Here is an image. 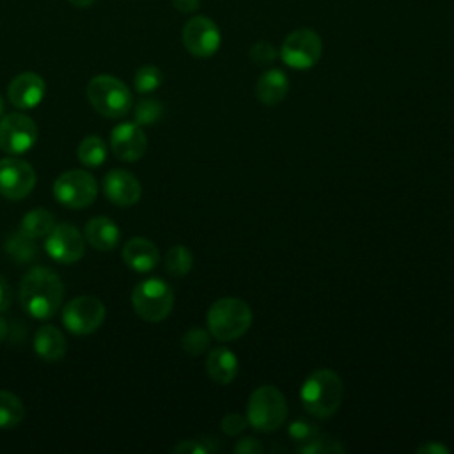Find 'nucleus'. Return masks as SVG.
<instances>
[{"label": "nucleus", "instance_id": "nucleus-39", "mask_svg": "<svg viewBox=\"0 0 454 454\" xmlns=\"http://www.w3.org/2000/svg\"><path fill=\"white\" fill-rule=\"evenodd\" d=\"M7 333H9V325H7V321L4 319V316L0 314V342L5 340Z\"/></svg>", "mask_w": 454, "mask_h": 454}, {"label": "nucleus", "instance_id": "nucleus-15", "mask_svg": "<svg viewBox=\"0 0 454 454\" xmlns=\"http://www.w3.org/2000/svg\"><path fill=\"white\" fill-rule=\"evenodd\" d=\"M103 192L110 202L121 207H128L138 202L142 195V186L138 179L122 168H114L103 177Z\"/></svg>", "mask_w": 454, "mask_h": 454}, {"label": "nucleus", "instance_id": "nucleus-20", "mask_svg": "<svg viewBox=\"0 0 454 454\" xmlns=\"http://www.w3.org/2000/svg\"><path fill=\"white\" fill-rule=\"evenodd\" d=\"M289 92V80L284 71L280 69H268L264 71L255 85L257 99L262 105L273 106L278 105Z\"/></svg>", "mask_w": 454, "mask_h": 454}, {"label": "nucleus", "instance_id": "nucleus-30", "mask_svg": "<svg viewBox=\"0 0 454 454\" xmlns=\"http://www.w3.org/2000/svg\"><path fill=\"white\" fill-rule=\"evenodd\" d=\"M181 344H183V349L192 355V356H197V355H202L207 346H209V333L204 330V328H190L183 339H181Z\"/></svg>", "mask_w": 454, "mask_h": 454}, {"label": "nucleus", "instance_id": "nucleus-7", "mask_svg": "<svg viewBox=\"0 0 454 454\" xmlns=\"http://www.w3.org/2000/svg\"><path fill=\"white\" fill-rule=\"evenodd\" d=\"M53 195L64 207L82 209L96 200L98 183L94 176L87 170H66L55 179Z\"/></svg>", "mask_w": 454, "mask_h": 454}, {"label": "nucleus", "instance_id": "nucleus-26", "mask_svg": "<svg viewBox=\"0 0 454 454\" xmlns=\"http://www.w3.org/2000/svg\"><path fill=\"white\" fill-rule=\"evenodd\" d=\"M192 266H193V255L183 245L172 247L167 252V255H165V270L172 277H184V275H188Z\"/></svg>", "mask_w": 454, "mask_h": 454}, {"label": "nucleus", "instance_id": "nucleus-5", "mask_svg": "<svg viewBox=\"0 0 454 454\" xmlns=\"http://www.w3.org/2000/svg\"><path fill=\"white\" fill-rule=\"evenodd\" d=\"M85 94L92 108L108 119H121L131 108L129 89L124 82L110 74H98L90 78Z\"/></svg>", "mask_w": 454, "mask_h": 454}, {"label": "nucleus", "instance_id": "nucleus-33", "mask_svg": "<svg viewBox=\"0 0 454 454\" xmlns=\"http://www.w3.org/2000/svg\"><path fill=\"white\" fill-rule=\"evenodd\" d=\"M287 433L289 436L294 440V442H300V443H305L307 440H310L312 436H316L319 433L317 426L310 420H305V419H296L289 424L287 427Z\"/></svg>", "mask_w": 454, "mask_h": 454}, {"label": "nucleus", "instance_id": "nucleus-36", "mask_svg": "<svg viewBox=\"0 0 454 454\" xmlns=\"http://www.w3.org/2000/svg\"><path fill=\"white\" fill-rule=\"evenodd\" d=\"M11 300H12L11 286H9V282L0 275V314L5 312V310L11 307Z\"/></svg>", "mask_w": 454, "mask_h": 454}, {"label": "nucleus", "instance_id": "nucleus-38", "mask_svg": "<svg viewBox=\"0 0 454 454\" xmlns=\"http://www.w3.org/2000/svg\"><path fill=\"white\" fill-rule=\"evenodd\" d=\"M417 452H422V454H426V452H438V454H447V452H449V447H445V445H440V443H426V445L419 447V449H417Z\"/></svg>", "mask_w": 454, "mask_h": 454}, {"label": "nucleus", "instance_id": "nucleus-16", "mask_svg": "<svg viewBox=\"0 0 454 454\" xmlns=\"http://www.w3.org/2000/svg\"><path fill=\"white\" fill-rule=\"evenodd\" d=\"M44 92H46L44 80L32 71L20 73L11 80L7 87L9 101L20 110L35 108L43 101Z\"/></svg>", "mask_w": 454, "mask_h": 454}, {"label": "nucleus", "instance_id": "nucleus-28", "mask_svg": "<svg viewBox=\"0 0 454 454\" xmlns=\"http://www.w3.org/2000/svg\"><path fill=\"white\" fill-rule=\"evenodd\" d=\"M163 82V74L160 71V67L156 66H142L137 69L135 78H133V85L137 89V92L140 94H149L153 90H156Z\"/></svg>", "mask_w": 454, "mask_h": 454}, {"label": "nucleus", "instance_id": "nucleus-13", "mask_svg": "<svg viewBox=\"0 0 454 454\" xmlns=\"http://www.w3.org/2000/svg\"><path fill=\"white\" fill-rule=\"evenodd\" d=\"M44 250L53 261L71 264L82 259L85 252V238L71 223H55L46 236Z\"/></svg>", "mask_w": 454, "mask_h": 454}, {"label": "nucleus", "instance_id": "nucleus-3", "mask_svg": "<svg viewBox=\"0 0 454 454\" xmlns=\"http://www.w3.org/2000/svg\"><path fill=\"white\" fill-rule=\"evenodd\" d=\"M252 309L241 298H220L207 310V330L216 340H236L248 332Z\"/></svg>", "mask_w": 454, "mask_h": 454}, {"label": "nucleus", "instance_id": "nucleus-9", "mask_svg": "<svg viewBox=\"0 0 454 454\" xmlns=\"http://www.w3.org/2000/svg\"><path fill=\"white\" fill-rule=\"evenodd\" d=\"M105 305L96 296H76L62 310L64 326L74 335H89L105 321Z\"/></svg>", "mask_w": 454, "mask_h": 454}, {"label": "nucleus", "instance_id": "nucleus-19", "mask_svg": "<svg viewBox=\"0 0 454 454\" xmlns=\"http://www.w3.org/2000/svg\"><path fill=\"white\" fill-rule=\"evenodd\" d=\"M34 351L46 362H57L64 358L67 351V340L59 328L46 325L41 326L34 335Z\"/></svg>", "mask_w": 454, "mask_h": 454}, {"label": "nucleus", "instance_id": "nucleus-34", "mask_svg": "<svg viewBox=\"0 0 454 454\" xmlns=\"http://www.w3.org/2000/svg\"><path fill=\"white\" fill-rule=\"evenodd\" d=\"M247 426H248V419L245 415H241V413H227L222 419V422H220L222 431L225 434H229V436L239 434Z\"/></svg>", "mask_w": 454, "mask_h": 454}, {"label": "nucleus", "instance_id": "nucleus-11", "mask_svg": "<svg viewBox=\"0 0 454 454\" xmlns=\"http://www.w3.org/2000/svg\"><path fill=\"white\" fill-rule=\"evenodd\" d=\"M35 186L34 167L20 158L0 160V195L9 200L25 199Z\"/></svg>", "mask_w": 454, "mask_h": 454}, {"label": "nucleus", "instance_id": "nucleus-37", "mask_svg": "<svg viewBox=\"0 0 454 454\" xmlns=\"http://www.w3.org/2000/svg\"><path fill=\"white\" fill-rule=\"evenodd\" d=\"M170 2L176 7V11L184 12V14L195 12L200 7V0H170Z\"/></svg>", "mask_w": 454, "mask_h": 454}, {"label": "nucleus", "instance_id": "nucleus-6", "mask_svg": "<svg viewBox=\"0 0 454 454\" xmlns=\"http://www.w3.org/2000/svg\"><path fill=\"white\" fill-rule=\"evenodd\" d=\"M131 305L138 317L149 323L163 321L174 307V291L161 278H145L131 291Z\"/></svg>", "mask_w": 454, "mask_h": 454}, {"label": "nucleus", "instance_id": "nucleus-22", "mask_svg": "<svg viewBox=\"0 0 454 454\" xmlns=\"http://www.w3.org/2000/svg\"><path fill=\"white\" fill-rule=\"evenodd\" d=\"M53 225H55L53 213L44 207H35L21 218L20 232L27 234L32 239H39V238H46L48 232L53 229Z\"/></svg>", "mask_w": 454, "mask_h": 454}, {"label": "nucleus", "instance_id": "nucleus-4", "mask_svg": "<svg viewBox=\"0 0 454 454\" xmlns=\"http://www.w3.org/2000/svg\"><path fill=\"white\" fill-rule=\"evenodd\" d=\"M248 424L262 433L278 429L287 419V403L284 394L273 385L257 387L247 404Z\"/></svg>", "mask_w": 454, "mask_h": 454}, {"label": "nucleus", "instance_id": "nucleus-35", "mask_svg": "<svg viewBox=\"0 0 454 454\" xmlns=\"http://www.w3.org/2000/svg\"><path fill=\"white\" fill-rule=\"evenodd\" d=\"M262 443L257 438H241L236 445H234V452H241V454H257L262 452Z\"/></svg>", "mask_w": 454, "mask_h": 454}, {"label": "nucleus", "instance_id": "nucleus-21", "mask_svg": "<svg viewBox=\"0 0 454 454\" xmlns=\"http://www.w3.org/2000/svg\"><path fill=\"white\" fill-rule=\"evenodd\" d=\"M206 372L218 385H229L238 374V358L227 348H215L206 358Z\"/></svg>", "mask_w": 454, "mask_h": 454}, {"label": "nucleus", "instance_id": "nucleus-23", "mask_svg": "<svg viewBox=\"0 0 454 454\" xmlns=\"http://www.w3.org/2000/svg\"><path fill=\"white\" fill-rule=\"evenodd\" d=\"M23 417L25 406L21 399L9 390H0V429L16 427Z\"/></svg>", "mask_w": 454, "mask_h": 454}, {"label": "nucleus", "instance_id": "nucleus-31", "mask_svg": "<svg viewBox=\"0 0 454 454\" xmlns=\"http://www.w3.org/2000/svg\"><path fill=\"white\" fill-rule=\"evenodd\" d=\"M220 445L215 442V438H193V440H183L172 447V452L177 454H209L218 450Z\"/></svg>", "mask_w": 454, "mask_h": 454}, {"label": "nucleus", "instance_id": "nucleus-2", "mask_svg": "<svg viewBox=\"0 0 454 454\" xmlns=\"http://www.w3.org/2000/svg\"><path fill=\"white\" fill-rule=\"evenodd\" d=\"M342 394V380L330 369H316L310 372L300 390L303 408L317 419L332 417L340 406Z\"/></svg>", "mask_w": 454, "mask_h": 454}, {"label": "nucleus", "instance_id": "nucleus-8", "mask_svg": "<svg viewBox=\"0 0 454 454\" xmlns=\"http://www.w3.org/2000/svg\"><path fill=\"white\" fill-rule=\"evenodd\" d=\"M321 37L312 28H296L284 39L280 59L293 69H309L321 59Z\"/></svg>", "mask_w": 454, "mask_h": 454}, {"label": "nucleus", "instance_id": "nucleus-24", "mask_svg": "<svg viewBox=\"0 0 454 454\" xmlns=\"http://www.w3.org/2000/svg\"><path fill=\"white\" fill-rule=\"evenodd\" d=\"M5 252L12 261H16L20 264H25V262H30L37 257V245L32 238H28L27 234L18 231L16 234L7 238Z\"/></svg>", "mask_w": 454, "mask_h": 454}, {"label": "nucleus", "instance_id": "nucleus-1", "mask_svg": "<svg viewBox=\"0 0 454 454\" xmlns=\"http://www.w3.org/2000/svg\"><path fill=\"white\" fill-rule=\"evenodd\" d=\"M62 278L46 266H35L20 282V303L35 319H50L57 314L64 300Z\"/></svg>", "mask_w": 454, "mask_h": 454}, {"label": "nucleus", "instance_id": "nucleus-32", "mask_svg": "<svg viewBox=\"0 0 454 454\" xmlns=\"http://www.w3.org/2000/svg\"><path fill=\"white\" fill-rule=\"evenodd\" d=\"M277 55H278L277 48L271 43H268V41H259V43L252 44V48L248 50L250 60L254 64H257V66L271 64L277 59Z\"/></svg>", "mask_w": 454, "mask_h": 454}, {"label": "nucleus", "instance_id": "nucleus-10", "mask_svg": "<svg viewBox=\"0 0 454 454\" xmlns=\"http://www.w3.org/2000/svg\"><path fill=\"white\" fill-rule=\"evenodd\" d=\"M37 142V126L25 114L0 117V149L11 156L23 154Z\"/></svg>", "mask_w": 454, "mask_h": 454}, {"label": "nucleus", "instance_id": "nucleus-41", "mask_svg": "<svg viewBox=\"0 0 454 454\" xmlns=\"http://www.w3.org/2000/svg\"><path fill=\"white\" fill-rule=\"evenodd\" d=\"M4 115V101H2V98H0V117Z\"/></svg>", "mask_w": 454, "mask_h": 454}, {"label": "nucleus", "instance_id": "nucleus-27", "mask_svg": "<svg viewBox=\"0 0 454 454\" xmlns=\"http://www.w3.org/2000/svg\"><path fill=\"white\" fill-rule=\"evenodd\" d=\"M298 450L303 454H342L344 447L337 438H333L330 434L317 433L316 436H312L310 440L301 443L298 447Z\"/></svg>", "mask_w": 454, "mask_h": 454}, {"label": "nucleus", "instance_id": "nucleus-25", "mask_svg": "<svg viewBox=\"0 0 454 454\" xmlns=\"http://www.w3.org/2000/svg\"><path fill=\"white\" fill-rule=\"evenodd\" d=\"M76 154H78V160H80L85 167L94 168V167H99V165L105 163L108 151H106L105 142H103L99 137L89 135V137H85V138L80 142V145H78V149H76Z\"/></svg>", "mask_w": 454, "mask_h": 454}, {"label": "nucleus", "instance_id": "nucleus-17", "mask_svg": "<svg viewBox=\"0 0 454 454\" xmlns=\"http://www.w3.org/2000/svg\"><path fill=\"white\" fill-rule=\"evenodd\" d=\"M122 261L137 273L151 271L160 261L158 247L142 236H135L128 239L122 247Z\"/></svg>", "mask_w": 454, "mask_h": 454}, {"label": "nucleus", "instance_id": "nucleus-18", "mask_svg": "<svg viewBox=\"0 0 454 454\" xmlns=\"http://www.w3.org/2000/svg\"><path fill=\"white\" fill-rule=\"evenodd\" d=\"M83 238L92 248L99 252H110L119 245L121 231L114 220L106 216H94L85 223Z\"/></svg>", "mask_w": 454, "mask_h": 454}, {"label": "nucleus", "instance_id": "nucleus-29", "mask_svg": "<svg viewBox=\"0 0 454 454\" xmlns=\"http://www.w3.org/2000/svg\"><path fill=\"white\" fill-rule=\"evenodd\" d=\"M163 114V105L154 99V98H145V99H140L137 105H135V122L137 124H153L156 122Z\"/></svg>", "mask_w": 454, "mask_h": 454}, {"label": "nucleus", "instance_id": "nucleus-14", "mask_svg": "<svg viewBox=\"0 0 454 454\" xmlns=\"http://www.w3.org/2000/svg\"><path fill=\"white\" fill-rule=\"evenodd\" d=\"M110 147L122 161H137L145 154L147 137L140 124L121 122L110 133Z\"/></svg>", "mask_w": 454, "mask_h": 454}, {"label": "nucleus", "instance_id": "nucleus-12", "mask_svg": "<svg viewBox=\"0 0 454 454\" xmlns=\"http://www.w3.org/2000/svg\"><path fill=\"white\" fill-rule=\"evenodd\" d=\"M183 44L193 57L207 59L216 53L222 43L216 23L207 16H193L183 27Z\"/></svg>", "mask_w": 454, "mask_h": 454}, {"label": "nucleus", "instance_id": "nucleus-40", "mask_svg": "<svg viewBox=\"0 0 454 454\" xmlns=\"http://www.w3.org/2000/svg\"><path fill=\"white\" fill-rule=\"evenodd\" d=\"M74 7H89V5H92L96 0H69Z\"/></svg>", "mask_w": 454, "mask_h": 454}]
</instances>
